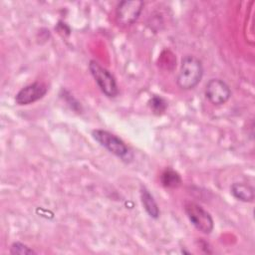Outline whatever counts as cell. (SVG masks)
<instances>
[{"label": "cell", "instance_id": "cell-8", "mask_svg": "<svg viewBox=\"0 0 255 255\" xmlns=\"http://www.w3.org/2000/svg\"><path fill=\"white\" fill-rule=\"evenodd\" d=\"M139 194H140V201L141 204L147 213V215L153 219H157L160 214L159 207L153 197V195L150 193V191L144 186L140 185L139 189Z\"/></svg>", "mask_w": 255, "mask_h": 255}, {"label": "cell", "instance_id": "cell-12", "mask_svg": "<svg viewBox=\"0 0 255 255\" xmlns=\"http://www.w3.org/2000/svg\"><path fill=\"white\" fill-rule=\"evenodd\" d=\"M150 107L152 108V110L154 111V113H161L164 112L167 105L166 103L163 101V99H161L160 97H153L150 101Z\"/></svg>", "mask_w": 255, "mask_h": 255}, {"label": "cell", "instance_id": "cell-6", "mask_svg": "<svg viewBox=\"0 0 255 255\" xmlns=\"http://www.w3.org/2000/svg\"><path fill=\"white\" fill-rule=\"evenodd\" d=\"M205 97L214 106L226 104L231 98V89L229 85L219 78L210 79L205 85Z\"/></svg>", "mask_w": 255, "mask_h": 255}, {"label": "cell", "instance_id": "cell-5", "mask_svg": "<svg viewBox=\"0 0 255 255\" xmlns=\"http://www.w3.org/2000/svg\"><path fill=\"white\" fill-rule=\"evenodd\" d=\"M144 3L140 0H124L116 8V18L121 25H132L139 18Z\"/></svg>", "mask_w": 255, "mask_h": 255}, {"label": "cell", "instance_id": "cell-7", "mask_svg": "<svg viewBox=\"0 0 255 255\" xmlns=\"http://www.w3.org/2000/svg\"><path fill=\"white\" fill-rule=\"evenodd\" d=\"M48 93V87L42 82H34L23 87L15 96V103L27 106L43 99Z\"/></svg>", "mask_w": 255, "mask_h": 255}, {"label": "cell", "instance_id": "cell-2", "mask_svg": "<svg viewBox=\"0 0 255 255\" xmlns=\"http://www.w3.org/2000/svg\"><path fill=\"white\" fill-rule=\"evenodd\" d=\"M93 138L105 147L108 151L121 158L123 161L129 162L132 159V152L126 144V142L116 134L101 128L92 131Z\"/></svg>", "mask_w": 255, "mask_h": 255}, {"label": "cell", "instance_id": "cell-4", "mask_svg": "<svg viewBox=\"0 0 255 255\" xmlns=\"http://www.w3.org/2000/svg\"><path fill=\"white\" fill-rule=\"evenodd\" d=\"M184 212L190 223L200 232L210 234L214 228V221L211 214L201 205L194 201L184 203Z\"/></svg>", "mask_w": 255, "mask_h": 255}, {"label": "cell", "instance_id": "cell-1", "mask_svg": "<svg viewBox=\"0 0 255 255\" xmlns=\"http://www.w3.org/2000/svg\"><path fill=\"white\" fill-rule=\"evenodd\" d=\"M203 65L200 59L193 55L182 58L179 72L176 78L177 86L183 91L193 90L202 80Z\"/></svg>", "mask_w": 255, "mask_h": 255}, {"label": "cell", "instance_id": "cell-3", "mask_svg": "<svg viewBox=\"0 0 255 255\" xmlns=\"http://www.w3.org/2000/svg\"><path fill=\"white\" fill-rule=\"evenodd\" d=\"M89 70L101 92L108 98L113 99L119 95V87L115 76L96 60L89 62Z\"/></svg>", "mask_w": 255, "mask_h": 255}, {"label": "cell", "instance_id": "cell-10", "mask_svg": "<svg viewBox=\"0 0 255 255\" xmlns=\"http://www.w3.org/2000/svg\"><path fill=\"white\" fill-rule=\"evenodd\" d=\"M161 183L165 187L175 188L181 184V177L180 175L171 168H166L161 174Z\"/></svg>", "mask_w": 255, "mask_h": 255}, {"label": "cell", "instance_id": "cell-11", "mask_svg": "<svg viewBox=\"0 0 255 255\" xmlns=\"http://www.w3.org/2000/svg\"><path fill=\"white\" fill-rule=\"evenodd\" d=\"M10 253L11 254H18V255H27V254H36V252L27 246L26 244L16 241L14 242L10 247Z\"/></svg>", "mask_w": 255, "mask_h": 255}, {"label": "cell", "instance_id": "cell-9", "mask_svg": "<svg viewBox=\"0 0 255 255\" xmlns=\"http://www.w3.org/2000/svg\"><path fill=\"white\" fill-rule=\"evenodd\" d=\"M230 192L234 198L242 202H252L255 197V189L245 182H234L230 186Z\"/></svg>", "mask_w": 255, "mask_h": 255}]
</instances>
